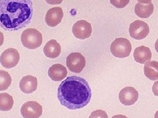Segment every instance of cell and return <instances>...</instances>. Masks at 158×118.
I'll list each match as a JSON object with an SVG mask.
<instances>
[{
    "label": "cell",
    "mask_w": 158,
    "mask_h": 118,
    "mask_svg": "<svg viewBox=\"0 0 158 118\" xmlns=\"http://www.w3.org/2000/svg\"><path fill=\"white\" fill-rule=\"evenodd\" d=\"M33 11L32 0H0V27L17 31L31 23Z\"/></svg>",
    "instance_id": "cell-1"
},
{
    "label": "cell",
    "mask_w": 158,
    "mask_h": 118,
    "mask_svg": "<svg viewBox=\"0 0 158 118\" xmlns=\"http://www.w3.org/2000/svg\"><path fill=\"white\" fill-rule=\"evenodd\" d=\"M92 91L85 79L78 76L67 77L59 85L57 98L61 104L70 110H78L89 104Z\"/></svg>",
    "instance_id": "cell-2"
},
{
    "label": "cell",
    "mask_w": 158,
    "mask_h": 118,
    "mask_svg": "<svg viewBox=\"0 0 158 118\" xmlns=\"http://www.w3.org/2000/svg\"><path fill=\"white\" fill-rule=\"evenodd\" d=\"M21 40L24 47L29 49H36L42 45V34L35 28H28L23 32Z\"/></svg>",
    "instance_id": "cell-3"
},
{
    "label": "cell",
    "mask_w": 158,
    "mask_h": 118,
    "mask_svg": "<svg viewBox=\"0 0 158 118\" xmlns=\"http://www.w3.org/2000/svg\"><path fill=\"white\" fill-rule=\"evenodd\" d=\"M113 55L118 58H125L129 56L132 51V45L128 39L118 37L113 41L110 46Z\"/></svg>",
    "instance_id": "cell-4"
},
{
    "label": "cell",
    "mask_w": 158,
    "mask_h": 118,
    "mask_svg": "<svg viewBox=\"0 0 158 118\" xmlns=\"http://www.w3.org/2000/svg\"><path fill=\"white\" fill-rule=\"evenodd\" d=\"M20 60V55L16 49L9 48L4 51L0 56V63L6 68L15 67Z\"/></svg>",
    "instance_id": "cell-5"
},
{
    "label": "cell",
    "mask_w": 158,
    "mask_h": 118,
    "mask_svg": "<svg viewBox=\"0 0 158 118\" xmlns=\"http://www.w3.org/2000/svg\"><path fill=\"white\" fill-rule=\"evenodd\" d=\"M150 32V28L145 22L137 20L130 24L129 33L132 38L137 40L144 39Z\"/></svg>",
    "instance_id": "cell-6"
},
{
    "label": "cell",
    "mask_w": 158,
    "mask_h": 118,
    "mask_svg": "<svg viewBox=\"0 0 158 118\" xmlns=\"http://www.w3.org/2000/svg\"><path fill=\"white\" fill-rule=\"evenodd\" d=\"M66 64L69 70L75 73H80L85 67L86 60L82 54L73 53L67 57Z\"/></svg>",
    "instance_id": "cell-7"
},
{
    "label": "cell",
    "mask_w": 158,
    "mask_h": 118,
    "mask_svg": "<svg viewBox=\"0 0 158 118\" xmlns=\"http://www.w3.org/2000/svg\"><path fill=\"white\" fill-rule=\"evenodd\" d=\"M42 112V106L35 101H28L21 108V115L24 118H40Z\"/></svg>",
    "instance_id": "cell-8"
},
{
    "label": "cell",
    "mask_w": 158,
    "mask_h": 118,
    "mask_svg": "<svg viewBox=\"0 0 158 118\" xmlns=\"http://www.w3.org/2000/svg\"><path fill=\"white\" fill-rule=\"evenodd\" d=\"M73 35L79 39H85L91 36L92 28L90 23L85 20H80L74 24L72 28Z\"/></svg>",
    "instance_id": "cell-9"
},
{
    "label": "cell",
    "mask_w": 158,
    "mask_h": 118,
    "mask_svg": "<svg viewBox=\"0 0 158 118\" xmlns=\"http://www.w3.org/2000/svg\"><path fill=\"white\" fill-rule=\"evenodd\" d=\"M118 98L123 104L131 106L138 100V92L134 87H126L120 91Z\"/></svg>",
    "instance_id": "cell-10"
},
{
    "label": "cell",
    "mask_w": 158,
    "mask_h": 118,
    "mask_svg": "<svg viewBox=\"0 0 158 118\" xmlns=\"http://www.w3.org/2000/svg\"><path fill=\"white\" fill-rule=\"evenodd\" d=\"M63 17V11L61 7H56L49 9L46 13L45 21L48 26L56 27L60 24Z\"/></svg>",
    "instance_id": "cell-11"
},
{
    "label": "cell",
    "mask_w": 158,
    "mask_h": 118,
    "mask_svg": "<svg viewBox=\"0 0 158 118\" xmlns=\"http://www.w3.org/2000/svg\"><path fill=\"white\" fill-rule=\"evenodd\" d=\"M38 87L37 78L31 75L23 77L19 82V88L21 91L26 94H31L36 91Z\"/></svg>",
    "instance_id": "cell-12"
},
{
    "label": "cell",
    "mask_w": 158,
    "mask_h": 118,
    "mask_svg": "<svg viewBox=\"0 0 158 118\" xmlns=\"http://www.w3.org/2000/svg\"><path fill=\"white\" fill-rule=\"evenodd\" d=\"M48 76L53 81H59L63 80L67 77V68L60 64H56L52 65L49 68Z\"/></svg>",
    "instance_id": "cell-13"
},
{
    "label": "cell",
    "mask_w": 158,
    "mask_h": 118,
    "mask_svg": "<svg viewBox=\"0 0 158 118\" xmlns=\"http://www.w3.org/2000/svg\"><path fill=\"white\" fill-rule=\"evenodd\" d=\"M61 51V45L55 39L49 41L44 47V53L49 58H56L60 55Z\"/></svg>",
    "instance_id": "cell-14"
},
{
    "label": "cell",
    "mask_w": 158,
    "mask_h": 118,
    "mask_svg": "<svg viewBox=\"0 0 158 118\" xmlns=\"http://www.w3.org/2000/svg\"><path fill=\"white\" fill-rule=\"evenodd\" d=\"M152 55L151 50L146 46L138 47L133 54L135 61L140 64H145L150 61Z\"/></svg>",
    "instance_id": "cell-15"
},
{
    "label": "cell",
    "mask_w": 158,
    "mask_h": 118,
    "mask_svg": "<svg viewBox=\"0 0 158 118\" xmlns=\"http://www.w3.org/2000/svg\"><path fill=\"white\" fill-rule=\"evenodd\" d=\"M154 5L151 2L148 4H142L137 3L135 5V12L138 17L142 18L150 17L154 12Z\"/></svg>",
    "instance_id": "cell-16"
},
{
    "label": "cell",
    "mask_w": 158,
    "mask_h": 118,
    "mask_svg": "<svg viewBox=\"0 0 158 118\" xmlns=\"http://www.w3.org/2000/svg\"><path fill=\"white\" fill-rule=\"evenodd\" d=\"M144 74L150 80H158V62L156 61H149L145 63Z\"/></svg>",
    "instance_id": "cell-17"
},
{
    "label": "cell",
    "mask_w": 158,
    "mask_h": 118,
    "mask_svg": "<svg viewBox=\"0 0 158 118\" xmlns=\"http://www.w3.org/2000/svg\"><path fill=\"white\" fill-rule=\"evenodd\" d=\"M14 104L12 96L8 93H0V110L7 112L11 110Z\"/></svg>",
    "instance_id": "cell-18"
},
{
    "label": "cell",
    "mask_w": 158,
    "mask_h": 118,
    "mask_svg": "<svg viewBox=\"0 0 158 118\" xmlns=\"http://www.w3.org/2000/svg\"><path fill=\"white\" fill-rule=\"evenodd\" d=\"M11 77L4 70H0V91H6L11 84Z\"/></svg>",
    "instance_id": "cell-19"
},
{
    "label": "cell",
    "mask_w": 158,
    "mask_h": 118,
    "mask_svg": "<svg viewBox=\"0 0 158 118\" xmlns=\"http://www.w3.org/2000/svg\"><path fill=\"white\" fill-rule=\"evenodd\" d=\"M130 0H110V2L113 6L118 9L124 8L127 6Z\"/></svg>",
    "instance_id": "cell-20"
},
{
    "label": "cell",
    "mask_w": 158,
    "mask_h": 118,
    "mask_svg": "<svg viewBox=\"0 0 158 118\" xmlns=\"http://www.w3.org/2000/svg\"><path fill=\"white\" fill-rule=\"evenodd\" d=\"M88 118H108V116L105 111L97 110L92 112Z\"/></svg>",
    "instance_id": "cell-21"
},
{
    "label": "cell",
    "mask_w": 158,
    "mask_h": 118,
    "mask_svg": "<svg viewBox=\"0 0 158 118\" xmlns=\"http://www.w3.org/2000/svg\"><path fill=\"white\" fill-rule=\"evenodd\" d=\"M152 91H153V93H154L156 96H158V80L156 81L154 83V85H153Z\"/></svg>",
    "instance_id": "cell-22"
},
{
    "label": "cell",
    "mask_w": 158,
    "mask_h": 118,
    "mask_svg": "<svg viewBox=\"0 0 158 118\" xmlns=\"http://www.w3.org/2000/svg\"><path fill=\"white\" fill-rule=\"evenodd\" d=\"M63 0H46V2L50 5H59L63 2Z\"/></svg>",
    "instance_id": "cell-23"
},
{
    "label": "cell",
    "mask_w": 158,
    "mask_h": 118,
    "mask_svg": "<svg viewBox=\"0 0 158 118\" xmlns=\"http://www.w3.org/2000/svg\"><path fill=\"white\" fill-rule=\"evenodd\" d=\"M137 1L142 4H148L151 3L152 0H137Z\"/></svg>",
    "instance_id": "cell-24"
},
{
    "label": "cell",
    "mask_w": 158,
    "mask_h": 118,
    "mask_svg": "<svg viewBox=\"0 0 158 118\" xmlns=\"http://www.w3.org/2000/svg\"><path fill=\"white\" fill-rule=\"evenodd\" d=\"M4 41V36H3V34L2 32H0V47H1Z\"/></svg>",
    "instance_id": "cell-25"
},
{
    "label": "cell",
    "mask_w": 158,
    "mask_h": 118,
    "mask_svg": "<svg viewBox=\"0 0 158 118\" xmlns=\"http://www.w3.org/2000/svg\"><path fill=\"white\" fill-rule=\"evenodd\" d=\"M111 118H128V117L123 115H115L114 116H113Z\"/></svg>",
    "instance_id": "cell-26"
},
{
    "label": "cell",
    "mask_w": 158,
    "mask_h": 118,
    "mask_svg": "<svg viewBox=\"0 0 158 118\" xmlns=\"http://www.w3.org/2000/svg\"><path fill=\"white\" fill-rule=\"evenodd\" d=\"M155 49H156V51L158 53V39H157L155 43Z\"/></svg>",
    "instance_id": "cell-27"
},
{
    "label": "cell",
    "mask_w": 158,
    "mask_h": 118,
    "mask_svg": "<svg viewBox=\"0 0 158 118\" xmlns=\"http://www.w3.org/2000/svg\"><path fill=\"white\" fill-rule=\"evenodd\" d=\"M154 118H158V110L156 112L155 116H154Z\"/></svg>",
    "instance_id": "cell-28"
}]
</instances>
